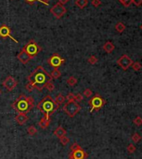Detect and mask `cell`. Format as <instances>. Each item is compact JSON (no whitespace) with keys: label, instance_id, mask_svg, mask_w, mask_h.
I'll list each match as a JSON object with an SVG mask.
<instances>
[{"label":"cell","instance_id":"d6a6232c","mask_svg":"<svg viewBox=\"0 0 142 159\" xmlns=\"http://www.w3.org/2000/svg\"><path fill=\"white\" fill-rule=\"evenodd\" d=\"M136 147L135 145H133V144H130L128 147H127V152L129 153H134L136 152Z\"/></svg>","mask_w":142,"mask_h":159},{"label":"cell","instance_id":"9c48e42d","mask_svg":"<svg viewBox=\"0 0 142 159\" xmlns=\"http://www.w3.org/2000/svg\"><path fill=\"white\" fill-rule=\"evenodd\" d=\"M47 63L53 68H59L61 65L65 63V59H63L59 53H53L47 60Z\"/></svg>","mask_w":142,"mask_h":159},{"label":"cell","instance_id":"d590c367","mask_svg":"<svg viewBox=\"0 0 142 159\" xmlns=\"http://www.w3.org/2000/svg\"><path fill=\"white\" fill-rule=\"evenodd\" d=\"M91 4L95 8H98L101 5V0H91Z\"/></svg>","mask_w":142,"mask_h":159},{"label":"cell","instance_id":"8992f818","mask_svg":"<svg viewBox=\"0 0 142 159\" xmlns=\"http://www.w3.org/2000/svg\"><path fill=\"white\" fill-rule=\"evenodd\" d=\"M81 110V107L75 101L67 102L63 107V111L70 118H74Z\"/></svg>","mask_w":142,"mask_h":159},{"label":"cell","instance_id":"52a82bcc","mask_svg":"<svg viewBox=\"0 0 142 159\" xmlns=\"http://www.w3.org/2000/svg\"><path fill=\"white\" fill-rule=\"evenodd\" d=\"M106 103V101L104 98H101V96L99 93L96 94L89 101V104L90 106V112H93L94 111H99L101 109L104 105Z\"/></svg>","mask_w":142,"mask_h":159},{"label":"cell","instance_id":"d6986e66","mask_svg":"<svg viewBox=\"0 0 142 159\" xmlns=\"http://www.w3.org/2000/svg\"><path fill=\"white\" fill-rule=\"evenodd\" d=\"M66 83L67 84L69 85V86H70V87H74L75 85H76L78 83V80L76 77H75L74 76H70L68 79H67V81H66Z\"/></svg>","mask_w":142,"mask_h":159},{"label":"cell","instance_id":"cb8c5ba5","mask_svg":"<svg viewBox=\"0 0 142 159\" xmlns=\"http://www.w3.org/2000/svg\"><path fill=\"white\" fill-rule=\"evenodd\" d=\"M24 2L25 3H27L28 4H30V5H33L34 3L36 2H39V3H44V5H46V6H49V3H45V2H44L43 0H24Z\"/></svg>","mask_w":142,"mask_h":159},{"label":"cell","instance_id":"8d00e7d4","mask_svg":"<svg viewBox=\"0 0 142 159\" xmlns=\"http://www.w3.org/2000/svg\"><path fill=\"white\" fill-rule=\"evenodd\" d=\"M25 89H26V90H27L28 92H32V91L34 89V87H33V86H32V85H31V84H30L29 82H28V83L25 85Z\"/></svg>","mask_w":142,"mask_h":159},{"label":"cell","instance_id":"b9f144b4","mask_svg":"<svg viewBox=\"0 0 142 159\" xmlns=\"http://www.w3.org/2000/svg\"><path fill=\"white\" fill-rule=\"evenodd\" d=\"M0 93H1V91H0Z\"/></svg>","mask_w":142,"mask_h":159},{"label":"cell","instance_id":"74e56055","mask_svg":"<svg viewBox=\"0 0 142 159\" xmlns=\"http://www.w3.org/2000/svg\"><path fill=\"white\" fill-rule=\"evenodd\" d=\"M132 3L136 6H141L142 4V0H132Z\"/></svg>","mask_w":142,"mask_h":159},{"label":"cell","instance_id":"ffe728a7","mask_svg":"<svg viewBox=\"0 0 142 159\" xmlns=\"http://www.w3.org/2000/svg\"><path fill=\"white\" fill-rule=\"evenodd\" d=\"M65 100H66V99H65V96H64V95H62L61 93H59V95H57V97L55 98V100L54 101H55V103H56L58 105L60 106L61 104H63V103H65Z\"/></svg>","mask_w":142,"mask_h":159},{"label":"cell","instance_id":"7a4b0ae2","mask_svg":"<svg viewBox=\"0 0 142 159\" xmlns=\"http://www.w3.org/2000/svg\"><path fill=\"white\" fill-rule=\"evenodd\" d=\"M12 108L18 113H28L34 107V100L33 97L21 94L13 102Z\"/></svg>","mask_w":142,"mask_h":159},{"label":"cell","instance_id":"484cf974","mask_svg":"<svg viewBox=\"0 0 142 159\" xmlns=\"http://www.w3.org/2000/svg\"><path fill=\"white\" fill-rule=\"evenodd\" d=\"M131 138H132V141L134 142L135 143H137V142H139L141 140V135L139 133H137V132H135Z\"/></svg>","mask_w":142,"mask_h":159},{"label":"cell","instance_id":"2e32d148","mask_svg":"<svg viewBox=\"0 0 142 159\" xmlns=\"http://www.w3.org/2000/svg\"><path fill=\"white\" fill-rule=\"evenodd\" d=\"M66 133H67V132H66V130L63 128V127H61V126H59L56 129L53 131V135L56 136L57 137H64V136L66 135Z\"/></svg>","mask_w":142,"mask_h":159},{"label":"cell","instance_id":"f546056e","mask_svg":"<svg viewBox=\"0 0 142 159\" xmlns=\"http://www.w3.org/2000/svg\"><path fill=\"white\" fill-rule=\"evenodd\" d=\"M92 94H93V93H92L91 89H84V91L83 92V96H84L85 98H89L92 96Z\"/></svg>","mask_w":142,"mask_h":159},{"label":"cell","instance_id":"8fae6325","mask_svg":"<svg viewBox=\"0 0 142 159\" xmlns=\"http://www.w3.org/2000/svg\"><path fill=\"white\" fill-rule=\"evenodd\" d=\"M0 38H10L13 42H15L16 43H18V40H16L12 36L11 29L8 25H6V24H2L0 26Z\"/></svg>","mask_w":142,"mask_h":159},{"label":"cell","instance_id":"83f0119b","mask_svg":"<svg viewBox=\"0 0 142 159\" xmlns=\"http://www.w3.org/2000/svg\"><path fill=\"white\" fill-rule=\"evenodd\" d=\"M97 62H98V59L95 57V55L90 56L89 59H88V63H90L91 65H95V63H97Z\"/></svg>","mask_w":142,"mask_h":159},{"label":"cell","instance_id":"5bb4252c","mask_svg":"<svg viewBox=\"0 0 142 159\" xmlns=\"http://www.w3.org/2000/svg\"><path fill=\"white\" fill-rule=\"evenodd\" d=\"M29 119H30V118L27 115V113H18V115L15 117V121L19 125H24L28 122Z\"/></svg>","mask_w":142,"mask_h":159},{"label":"cell","instance_id":"f1b7e54d","mask_svg":"<svg viewBox=\"0 0 142 159\" xmlns=\"http://www.w3.org/2000/svg\"><path fill=\"white\" fill-rule=\"evenodd\" d=\"M132 68H133V69L135 71H140L141 69L142 66L141 64L140 63H138V62H136V63H132Z\"/></svg>","mask_w":142,"mask_h":159},{"label":"cell","instance_id":"4fadbf2b","mask_svg":"<svg viewBox=\"0 0 142 159\" xmlns=\"http://www.w3.org/2000/svg\"><path fill=\"white\" fill-rule=\"evenodd\" d=\"M17 59H18V61H19L21 63H23V64H27L30 60L32 59L30 56L28 55V53H26L23 48H22V50H21V51L19 52V53L17 55Z\"/></svg>","mask_w":142,"mask_h":159},{"label":"cell","instance_id":"1f68e13d","mask_svg":"<svg viewBox=\"0 0 142 159\" xmlns=\"http://www.w3.org/2000/svg\"><path fill=\"white\" fill-rule=\"evenodd\" d=\"M124 7H126V8H128V7H130L131 5V3H132V0H119Z\"/></svg>","mask_w":142,"mask_h":159},{"label":"cell","instance_id":"3957f363","mask_svg":"<svg viewBox=\"0 0 142 159\" xmlns=\"http://www.w3.org/2000/svg\"><path fill=\"white\" fill-rule=\"evenodd\" d=\"M36 107L42 113H44V115L50 117L53 112L59 109V105L55 103V101L53 100L50 95H47L41 101L39 102Z\"/></svg>","mask_w":142,"mask_h":159},{"label":"cell","instance_id":"ab89813d","mask_svg":"<svg viewBox=\"0 0 142 159\" xmlns=\"http://www.w3.org/2000/svg\"><path fill=\"white\" fill-rule=\"evenodd\" d=\"M43 1H44V2H45V3H49V0H43Z\"/></svg>","mask_w":142,"mask_h":159},{"label":"cell","instance_id":"6da1fadb","mask_svg":"<svg viewBox=\"0 0 142 159\" xmlns=\"http://www.w3.org/2000/svg\"><path fill=\"white\" fill-rule=\"evenodd\" d=\"M52 77L42 66H38L27 77L28 82L36 89L41 92L44 89V86L48 82L52 81Z\"/></svg>","mask_w":142,"mask_h":159},{"label":"cell","instance_id":"603a6c76","mask_svg":"<svg viewBox=\"0 0 142 159\" xmlns=\"http://www.w3.org/2000/svg\"><path fill=\"white\" fill-rule=\"evenodd\" d=\"M27 132H28L29 135L34 136L35 135L36 133L38 132V130H37V128H36L34 126H30L28 128V129H27Z\"/></svg>","mask_w":142,"mask_h":159},{"label":"cell","instance_id":"ba28073f","mask_svg":"<svg viewBox=\"0 0 142 159\" xmlns=\"http://www.w3.org/2000/svg\"><path fill=\"white\" fill-rule=\"evenodd\" d=\"M67 12L66 8L64 6V4H62L61 3L58 2L57 3H55L51 8H50V13H52L54 18H56L57 19L61 18L65 13Z\"/></svg>","mask_w":142,"mask_h":159},{"label":"cell","instance_id":"f35d334b","mask_svg":"<svg viewBox=\"0 0 142 159\" xmlns=\"http://www.w3.org/2000/svg\"><path fill=\"white\" fill-rule=\"evenodd\" d=\"M58 1H59V3H61L62 4H65V3H68L70 0H58Z\"/></svg>","mask_w":142,"mask_h":159},{"label":"cell","instance_id":"30bf717a","mask_svg":"<svg viewBox=\"0 0 142 159\" xmlns=\"http://www.w3.org/2000/svg\"><path fill=\"white\" fill-rule=\"evenodd\" d=\"M133 63V60L130 59V57L126 54L122 55L120 59L117 60V64L123 69V70H127Z\"/></svg>","mask_w":142,"mask_h":159},{"label":"cell","instance_id":"5b68a950","mask_svg":"<svg viewBox=\"0 0 142 159\" xmlns=\"http://www.w3.org/2000/svg\"><path fill=\"white\" fill-rule=\"evenodd\" d=\"M23 49L28 53L31 59H34L42 51V47L34 39H31L27 44H25Z\"/></svg>","mask_w":142,"mask_h":159},{"label":"cell","instance_id":"ac0fdd59","mask_svg":"<svg viewBox=\"0 0 142 159\" xmlns=\"http://www.w3.org/2000/svg\"><path fill=\"white\" fill-rule=\"evenodd\" d=\"M88 3H89L88 0H75V4L80 9H84L88 5Z\"/></svg>","mask_w":142,"mask_h":159},{"label":"cell","instance_id":"4dcf8cb0","mask_svg":"<svg viewBox=\"0 0 142 159\" xmlns=\"http://www.w3.org/2000/svg\"><path fill=\"white\" fill-rule=\"evenodd\" d=\"M75 95L73 93H69L67 96L65 97V99L68 102H72V101H75Z\"/></svg>","mask_w":142,"mask_h":159},{"label":"cell","instance_id":"836d02e7","mask_svg":"<svg viewBox=\"0 0 142 159\" xmlns=\"http://www.w3.org/2000/svg\"><path fill=\"white\" fill-rule=\"evenodd\" d=\"M134 123L136 124V126H141L142 125V118L138 116L134 119Z\"/></svg>","mask_w":142,"mask_h":159},{"label":"cell","instance_id":"60d3db41","mask_svg":"<svg viewBox=\"0 0 142 159\" xmlns=\"http://www.w3.org/2000/svg\"><path fill=\"white\" fill-rule=\"evenodd\" d=\"M140 28H141V29L142 30V24H141V27H140Z\"/></svg>","mask_w":142,"mask_h":159},{"label":"cell","instance_id":"9a60e30c","mask_svg":"<svg viewBox=\"0 0 142 159\" xmlns=\"http://www.w3.org/2000/svg\"><path fill=\"white\" fill-rule=\"evenodd\" d=\"M50 124V117L44 115V117L39 122V126L42 129H46Z\"/></svg>","mask_w":142,"mask_h":159},{"label":"cell","instance_id":"277c9868","mask_svg":"<svg viewBox=\"0 0 142 159\" xmlns=\"http://www.w3.org/2000/svg\"><path fill=\"white\" fill-rule=\"evenodd\" d=\"M88 158V153H86L82 147L77 142L71 145L70 153L69 154L68 159H86Z\"/></svg>","mask_w":142,"mask_h":159},{"label":"cell","instance_id":"e575fe53","mask_svg":"<svg viewBox=\"0 0 142 159\" xmlns=\"http://www.w3.org/2000/svg\"><path fill=\"white\" fill-rule=\"evenodd\" d=\"M84 99V96L82 94H80V93H79V94L75 95V101L76 102V103H80V102H82Z\"/></svg>","mask_w":142,"mask_h":159},{"label":"cell","instance_id":"e0dca14e","mask_svg":"<svg viewBox=\"0 0 142 159\" xmlns=\"http://www.w3.org/2000/svg\"><path fill=\"white\" fill-rule=\"evenodd\" d=\"M115 47V45L113 44L111 42L108 41L104 44V46H103V49H104L107 53H111L113 51H114Z\"/></svg>","mask_w":142,"mask_h":159},{"label":"cell","instance_id":"7402d4cb","mask_svg":"<svg viewBox=\"0 0 142 159\" xmlns=\"http://www.w3.org/2000/svg\"><path fill=\"white\" fill-rule=\"evenodd\" d=\"M124 29H125V26H124V24L123 23H121V22H119L116 24L115 25V30L118 32V33H122V32H124Z\"/></svg>","mask_w":142,"mask_h":159},{"label":"cell","instance_id":"7c38bea8","mask_svg":"<svg viewBox=\"0 0 142 159\" xmlns=\"http://www.w3.org/2000/svg\"><path fill=\"white\" fill-rule=\"evenodd\" d=\"M18 85V82L17 80L12 76H8L4 79V81L3 82V86L4 87V89H6L7 91L11 92L13 89H15Z\"/></svg>","mask_w":142,"mask_h":159},{"label":"cell","instance_id":"44dd1931","mask_svg":"<svg viewBox=\"0 0 142 159\" xmlns=\"http://www.w3.org/2000/svg\"><path fill=\"white\" fill-rule=\"evenodd\" d=\"M50 76L52 77V78L57 79L61 76V72L59 70V68H53V70L50 73Z\"/></svg>","mask_w":142,"mask_h":159},{"label":"cell","instance_id":"d4e9b609","mask_svg":"<svg viewBox=\"0 0 142 159\" xmlns=\"http://www.w3.org/2000/svg\"><path fill=\"white\" fill-rule=\"evenodd\" d=\"M44 89H46L48 91H49V92H52V91H53V90H54L55 87H54L53 83H52V81H50V82H48V83L45 84V86H44Z\"/></svg>","mask_w":142,"mask_h":159},{"label":"cell","instance_id":"4316f807","mask_svg":"<svg viewBox=\"0 0 142 159\" xmlns=\"http://www.w3.org/2000/svg\"><path fill=\"white\" fill-rule=\"evenodd\" d=\"M59 142H60V143H61L63 146H66V145L70 142V138L67 137L66 136H64V137H62L59 138Z\"/></svg>","mask_w":142,"mask_h":159}]
</instances>
